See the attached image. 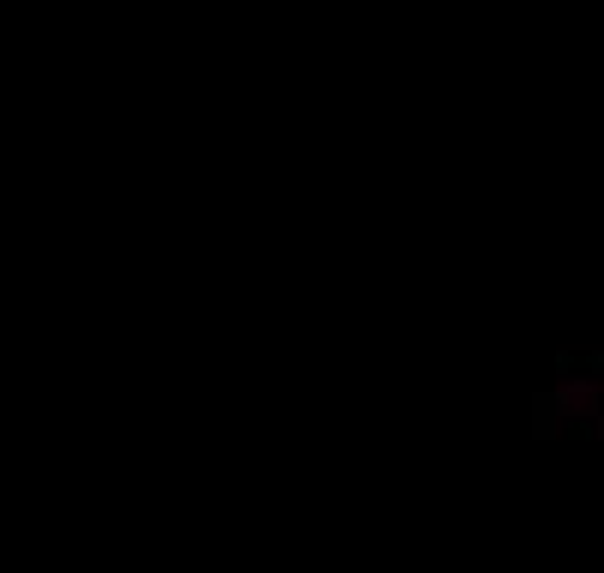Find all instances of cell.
<instances>
[{
	"label": "cell",
	"mask_w": 604,
	"mask_h": 573,
	"mask_svg": "<svg viewBox=\"0 0 604 573\" xmlns=\"http://www.w3.org/2000/svg\"><path fill=\"white\" fill-rule=\"evenodd\" d=\"M556 405H562V411H586V405H592V380H580V374H568V380H562V387H556Z\"/></svg>",
	"instance_id": "obj_1"
}]
</instances>
